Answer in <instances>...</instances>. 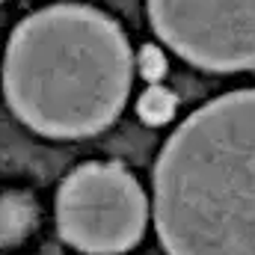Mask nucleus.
Returning <instances> with one entry per match:
<instances>
[{
	"label": "nucleus",
	"mask_w": 255,
	"mask_h": 255,
	"mask_svg": "<svg viewBox=\"0 0 255 255\" xmlns=\"http://www.w3.org/2000/svg\"><path fill=\"white\" fill-rule=\"evenodd\" d=\"M145 217V193L119 163H83L57 193V226L63 241L89 255L130 250L142 238Z\"/></svg>",
	"instance_id": "3"
},
{
	"label": "nucleus",
	"mask_w": 255,
	"mask_h": 255,
	"mask_svg": "<svg viewBox=\"0 0 255 255\" xmlns=\"http://www.w3.org/2000/svg\"><path fill=\"white\" fill-rule=\"evenodd\" d=\"M133 54L122 27L89 6H48L6 45L3 92L12 113L54 139L92 136L128 101Z\"/></svg>",
	"instance_id": "2"
},
{
	"label": "nucleus",
	"mask_w": 255,
	"mask_h": 255,
	"mask_svg": "<svg viewBox=\"0 0 255 255\" xmlns=\"http://www.w3.org/2000/svg\"><path fill=\"white\" fill-rule=\"evenodd\" d=\"M154 33L208 71L255 68V0H148Z\"/></svg>",
	"instance_id": "4"
},
{
	"label": "nucleus",
	"mask_w": 255,
	"mask_h": 255,
	"mask_svg": "<svg viewBox=\"0 0 255 255\" xmlns=\"http://www.w3.org/2000/svg\"><path fill=\"white\" fill-rule=\"evenodd\" d=\"M139 116H142V122H148V125H163V122H169V119L175 116V95H172L166 86H160V83H148V89H145L142 98H139Z\"/></svg>",
	"instance_id": "6"
},
{
	"label": "nucleus",
	"mask_w": 255,
	"mask_h": 255,
	"mask_svg": "<svg viewBox=\"0 0 255 255\" xmlns=\"http://www.w3.org/2000/svg\"><path fill=\"white\" fill-rule=\"evenodd\" d=\"M36 202L27 193H3L0 196V247L21 244L36 226Z\"/></svg>",
	"instance_id": "5"
},
{
	"label": "nucleus",
	"mask_w": 255,
	"mask_h": 255,
	"mask_svg": "<svg viewBox=\"0 0 255 255\" xmlns=\"http://www.w3.org/2000/svg\"><path fill=\"white\" fill-rule=\"evenodd\" d=\"M154 223L169 255H255V89L175 128L154 166Z\"/></svg>",
	"instance_id": "1"
},
{
	"label": "nucleus",
	"mask_w": 255,
	"mask_h": 255,
	"mask_svg": "<svg viewBox=\"0 0 255 255\" xmlns=\"http://www.w3.org/2000/svg\"><path fill=\"white\" fill-rule=\"evenodd\" d=\"M0 3H3V0H0Z\"/></svg>",
	"instance_id": "8"
},
{
	"label": "nucleus",
	"mask_w": 255,
	"mask_h": 255,
	"mask_svg": "<svg viewBox=\"0 0 255 255\" xmlns=\"http://www.w3.org/2000/svg\"><path fill=\"white\" fill-rule=\"evenodd\" d=\"M139 71H142V77L148 80V83H160V77H163V71H166V60H163V54L157 51V48H142V54H139Z\"/></svg>",
	"instance_id": "7"
}]
</instances>
